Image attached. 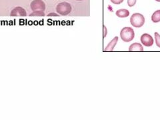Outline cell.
Segmentation results:
<instances>
[{"instance_id":"1","label":"cell","mask_w":160,"mask_h":120,"mask_svg":"<svg viewBox=\"0 0 160 120\" xmlns=\"http://www.w3.org/2000/svg\"><path fill=\"white\" fill-rule=\"evenodd\" d=\"M120 36H121L123 42H129L132 41L135 37L134 30L129 27H126L122 29L120 32Z\"/></svg>"},{"instance_id":"2","label":"cell","mask_w":160,"mask_h":120,"mask_svg":"<svg viewBox=\"0 0 160 120\" xmlns=\"http://www.w3.org/2000/svg\"><path fill=\"white\" fill-rule=\"evenodd\" d=\"M131 24L135 28H141L145 23V18L143 15L139 13H133L130 18Z\"/></svg>"},{"instance_id":"3","label":"cell","mask_w":160,"mask_h":120,"mask_svg":"<svg viewBox=\"0 0 160 120\" xmlns=\"http://www.w3.org/2000/svg\"><path fill=\"white\" fill-rule=\"evenodd\" d=\"M72 9L71 4L66 2L59 3L56 7L57 12L62 16H67L72 12Z\"/></svg>"},{"instance_id":"4","label":"cell","mask_w":160,"mask_h":120,"mask_svg":"<svg viewBox=\"0 0 160 120\" xmlns=\"http://www.w3.org/2000/svg\"><path fill=\"white\" fill-rule=\"evenodd\" d=\"M30 7L32 11H42L44 12L46 10V4L42 0H33L31 3Z\"/></svg>"},{"instance_id":"5","label":"cell","mask_w":160,"mask_h":120,"mask_svg":"<svg viewBox=\"0 0 160 120\" xmlns=\"http://www.w3.org/2000/svg\"><path fill=\"white\" fill-rule=\"evenodd\" d=\"M141 42L144 46L150 47L153 44V39L148 33H144L141 36Z\"/></svg>"},{"instance_id":"6","label":"cell","mask_w":160,"mask_h":120,"mask_svg":"<svg viewBox=\"0 0 160 120\" xmlns=\"http://www.w3.org/2000/svg\"><path fill=\"white\" fill-rule=\"evenodd\" d=\"M10 16H11L23 17V16H27V12L23 8L16 7V8H15L13 9L12 10L11 13H10Z\"/></svg>"},{"instance_id":"7","label":"cell","mask_w":160,"mask_h":120,"mask_svg":"<svg viewBox=\"0 0 160 120\" xmlns=\"http://www.w3.org/2000/svg\"><path fill=\"white\" fill-rule=\"evenodd\" d=\"M118 41V37H115L111 42L109 43V44L107 46V47L105 48V51L107 52V51H109V52H112L113 50L114 47L116 46V45L117 44Z\"/></svg>"},{"instance_id":"8","label":"cell","mask_w":160,"mask_h":120,"mask_svg":"<svg viewBox=\"0 0 160 120\" xmlns=\"http://www.w3.org/2000/svg\"><path fill=\"white\" fill-rule=\"evenodd\" d=\"M143 50V48L142 46L139 43H134L132 44L131 46H129V52H134V51H137V52H142Z\"/></svg>"},{"instance_id":"9","label":"cell","mask_w":160,"mask_h":120,"mask_svg":"<svg viewBox=\"0 0 160 120\" xmlns=\"http://www.w3.org/2000/svg\"><path fill=\"white\" fill-rule=\"evenodd\" d=\"M116 16L119 18H127L129 16V12L128 11V9H119L116 12Z\"/></svg>"},{"instance_id":"10","label":"cell","mask_w":160,"mask_h":120,"mask_svg":"<svg viewBox=\"0 0 160 120\" xmlns=\"http://www.w3.org/2000/svg\"><path fill=\"white\" fill-rule=\"evenodd\" d=\"M152 20L154 23H158L160 22V10H158V11H156L153 13Z\"/></svg>"},{"instance_id":"11","label":"cell","mask_w":160,"mask_h":120,"mask_svg":"<svg viewBox=\"0 0 160 120\" xmlns=\"http://www.w3.org/2000/svg\"><path fill=\"white\" fill-rule=\"evenodd\" d=\"M30 16H44L45 13L42 11H35L29 15Z\"/></svg>"},{"instance_id":"12","label":"cell","mask_w":160,"mask_h":120,"mask_svg":"<svg viewBox=\"0 0 160 120\" xmlns=\"http://www.w3.org/2000/svg\"><path fill=\"white\" fill-rule=\"evenodd\" d=\"M154 35H155V40H156V43L157 45V46L160 48V35L157 32H155Z\"/></svg>"},{"instance_id":"13","label":"cell","mask_w":160,"mask_h":120,"mask_svg":"<svg viewBox=\"0 0 160 120\" xmlns=\"http://www.w3.org/2000/svg\"><path fill=\"white\" fill-rule=\"evenodd\" d=\"M136 3V0H128V5L129 7H133Z\"/></svg>"},{"instance_id":"14","label":"cell","mask_w":160,"mask_h":120,"mask_svg":"<svg viewBox=\"0 0 160 120\" xmlns=\"http://www.w3.org/2000/svg\"><path fill=\"white\" fill-rule=\"evenodd\" d=\"M113 4H116V5H119L120 3H122L124 0H110Z\"/></svg>"},{"instance_id":"15","label":"cell","mask_w":160,"mask_h":120,"mask_svg":"<svg viewBox=\"0 0 160 120\" xmlns=\"http://www.w3.org/2000/svg\"><path fill=\"white\" fill-rule=\"evenodd\" d=\"M59 15H58L56 13H49L48 15V16H58Z\"/></svg>"},{"instance_id":"16","label":"cell","mask_w":160,"mask_h":120,"mask_svg":"<svg viewBox=\"0 0 160 120\" xmlns=\"http://www.w3.org/2000/svg\"><path fill=\"white\" fill-rule=\"evenodd\" d=\"M156 1H157V2H160V0H156Z\"/></svg>"},{"instance_id":"17","label":"cell","mask_w":160,"mask_h":120,"mask_svg":"<svg viewBox=\"0 0 160 120\" xmlns=\"http://www.w3.org/2000/svg\"><path fill=\"white\" fill-rule=\"evenodd\" d=\"M76 1H83V0H76Z\"/></svg>"}]
</instances>
